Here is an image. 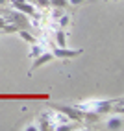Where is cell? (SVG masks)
Here are the masks:
<instances>
[{"label":"cell","instance_id":"cell-15","mask_svg":"<svg viewBox=\"0 0 124 131\" xmlns=\"http://www.w3.org/2000/svg\"><path fill=\"white\" fill-rule=\"evenodd\" d=\"M33 4H37V6H41V7H48V6H50L48 0H33Z\"/></svg>","mask_w":124,"mask_h":131},{"label":"cell","instance_id":"cell-7","mask_svg":"<svg viewBox=\"0 0 124 131\" xmlns=\"http://www.w3.org/2000/svg\"><path fill=\"white\" fill-rule=\"evenodd\" d=\"M54 59V56H52V52H48V50H45L41 56H37V57H33V63H32V68H30V74L33 72V70H37L39 67H43V65H46V63H50V61Z\"/></svg>","mask_w":124,"mask_h":131},{"label":"cell","instance_id":"cell-10","mask_svg":"<svg viewBox=\"0 0 124 131\" xmlns=\"http://www.w3.org/2000/svg\"><path fill=\"white\" fill-rule=\"evenodd\" d=\"M17 31H19V37H21L22 41H26V42H30V45H32V42H35V37L32 35V33H30L28 30H24V28H21V30H17Z\"/></svg>","mask_w":124,"mask_h":131},{"label":"cell","instance_id":"cell-13","mask_svg":"<svg viewBox=\"0 0 124 131\" xmlns=\"http://www.w3.org/2000/svg\"><path fill=\"white\" fill-rule=\"evenodd\" d=\"M61 15H63V13H61V7H54V11H52V19H54V20H58Z\"/></svg>","mask_w":124,"mask_h":131},{"label":"cell","instance_id":"cell-3","mask_svg":"<svg viewBox=\"0 0 124 131\" xmlns=\"http://www.w3.org/2000/svg\"><path fill=\"white\" fill-rule=\"evenodd\" d=\"M6 22H9V24H15L17 28H26L28 26V22H30V19H28V15H24V13H21V11H11L9 15H7V19H6Z\"/></svg>","mask_w":124,"mask_h":131},{"label":"cell","instance_id":"cell-12","mask_svg":"<svg viewBox=\"0 0 124 131\" xmlns=\"http://www.w3.org/2000/svg\"><path fill=\"white\" fill-rule=\"evenodd\" d=\"M58 24H59V28H65V26L70 24V17L69 15H61L59 19H58Z\"/></svg>","mask_w":124,"mask_h":131},{"label":"cell","instance_id":"cell-2","mask_svg":"<svg viewBox=\"0 0 124 131\" xmlns=\"http://www.w3.org/2000/svg\"><path fill=\"white\" fill-rule=\"evenodd\" d=\"M83 54V50L82 48H67V46H56V48H52V56L58 57V59H72L76 56H82Z\"/></svg>","mask_w":124,"mask_h":131},{"label":"cell","instance_id":"cell-14","mask_svg":"<svg viewBox=\"0 0 124 131\" xmlns=\"http://www.w3.org/2000/svg\"><path fill=\"white\" fill-rule=\"evenodd\" d=\"M22 131H41L39 126H35V124H28V126H24Z\"/></svg>","mask_w":124,"mask_h":131},{"label":"cell","instance_id":"cell-4","mask_svg":"<svg viewBox=\"0 0 124 131\" xmlns=\"http://www.w3.org/2000/svg\"><path fill=\"white\" fill-rule=\"evenodd\" d=\"M11 4H13V7L17 11H21V13L28 15V17H32L35 13V4L33 2H28V0H11Z\"/></svg>","mask_w":124,"mask_h":131},{"label":"cell","instance_id":"cell-17","mask_svg":"<svg viewBox=\"0 0 124 131\" xmlns=\"http://www.w3.org/2000/svg\"><path fill=\"white\" fill-rule=\"evenodd\" d=\"M4 4H7V0H0V6H4Z\"/></svg>","mask_w":124,"mask_h":131},{"label":"cell","instance_id":"cell-18","mask_svg":"<svg viewBox=\"0 0 124 131\" xmlns=\"http://www.w3.org/2000/svg\"><path fill=\"white\" fill-rule=\"evenodd\" d=\"M28 2H33V0H28Z\"/></svg>","mask_w":124,"mask_h":131},{"label":"cell","instance_id":"cell-5","mask_svg":"<svg viewBox=\"0 0 124 131\" xmlns=\"http://www.w3.org/2000/svg\"><path fill=\"white\" fill-rule=\"evenodd\" d=\"M56 109L61 111V113H65V115L69 116V120H74V122H82V120H83V113L80 111L76 105H74V107H69V105H56Z\"/></svg>","mask_w":124,"mask_h":131},{"label":"cell","instance_id":"cell-9","mask_svg":"<svg viewBox=\"0 0 124 131\" xmlns=\"http://www.w3.org/2000/svg\"><path fill=\"white\" fill-rule=\"evenodd\" d=\"M54 39H56V45L58 46H67V35H65L63 28H59V30L54 31Z\"/></svg>","mask_w":124,"mask_h":131},{"label":"cell","instance_id":"cell-11","mask_svg":"<svg viewBox=\"0 0 124 131\" xmlns=\"http://www.w3.org/2000/svg\"><path fill=\"white\" fill-rule=\"evenodd\" d=\"M48 4L52 6V7H67L69 6V0H48Z\"/></svg>","mask_w":124,"mask_h":131},{"label":"cell","instance_id":"cell-8","mask_svg":"<svg viewBox=\"0 0 124 131\" xmlns=\"http://www.w3.org/2000/svg\"><path fill=\"white\" fill-rule=\"evenodd\" d=\"M45 50H46V48L43 46V45H39V42H32V46H30V52H28V57H30V59H33V57L41 56Z\"/></svg>","mask_w":124,"mask_h":131},{"label":"cell","instance_id":"cell-16","mask_svg":"<svg viewBox=\"0 0 124 131\" xmlns=\"http://www.w3.org/2000/svg\"><path fill=\"white\" fill-rule=\"evenodd\" d=\"M85 0H69V6H82Z\"/></svg>","mask_w":124,"mask_h":131},{"label":"cell","instance_id":"cell-6","mask_svg":"<svg viewBox=\"0 0 124 131\" xmlns=\"http://www.w3.org/2000/svg\"><path fill=\"white\" fill-rule=\"evenodd\" d=\"M124 127V118H122V113H115V115H111L108 120H106V129L109 131H120Z\"/></svg>","mask_w":124,"mask_h":131},{"label":"cell","instance_id":"cell-1","mask_svg":"<svg viewBox=\"0 0 124 131\" xmlns=\"http://www.w3.org/2000/svg\"><path fill=\"white\" fill-rule=\"evenodd\" d=\"M117 103V100H85L76 103V107L82 113H94V115H104L113 109V105Z\"/></svg>","mask_w":124,"mask_h":131}]
</instances>
